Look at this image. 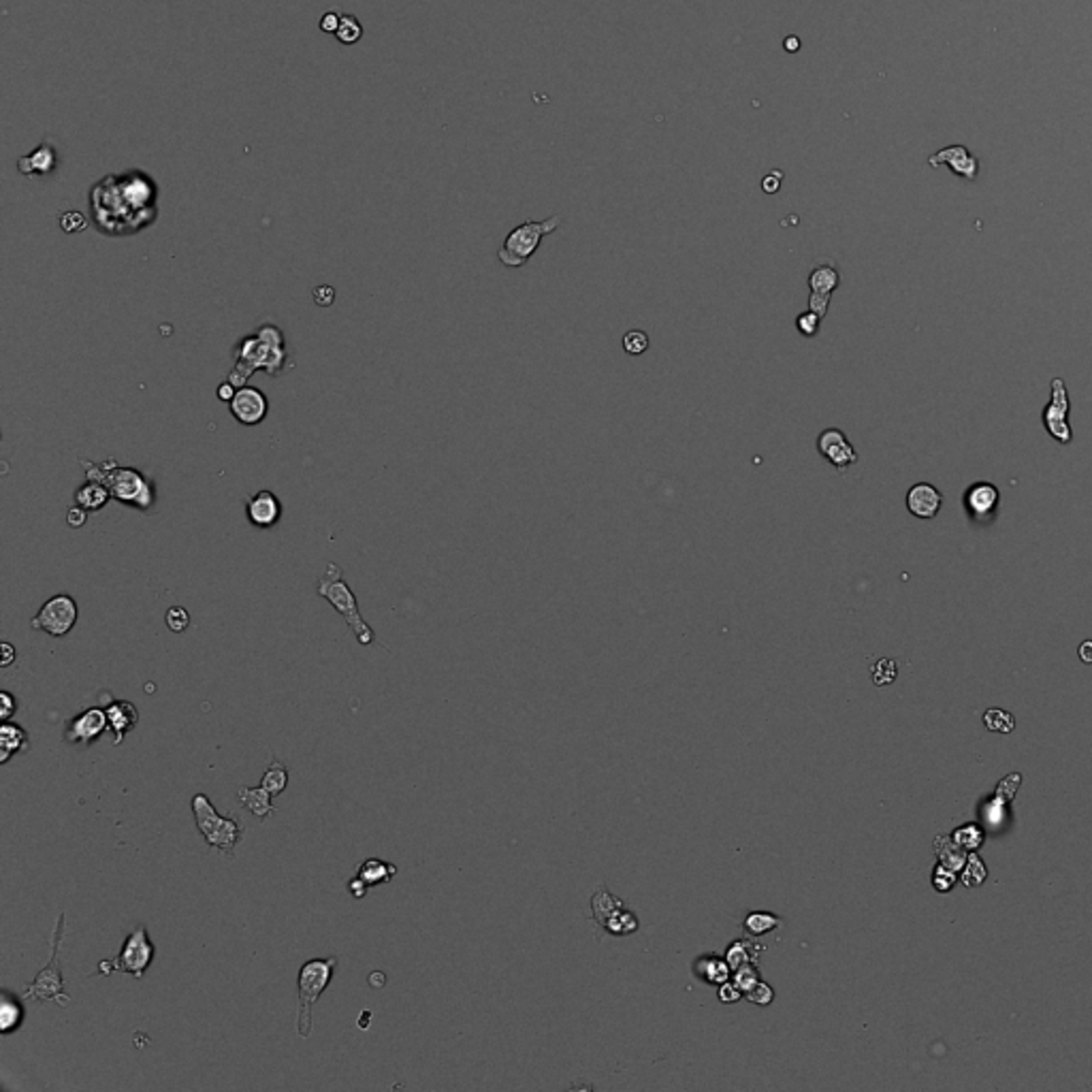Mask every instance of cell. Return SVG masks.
Listing matches in <instances>:
<instances>
[{
	"mask_svg": "<svg viewBox=\"0 0 1092 1092\" xmlns=\"http://www.w3.org/2000/svg\"><path fill=\"white\" fill-rule=\"evenodd\" d=\"M928 165H948L952 169V174L961 175V178L969 180V182H975L977 174H979V161H977L975 154H971V149L965 148V145H949V148L939 149V152L928 158Z\"/></svg>",
	"mask_w": 1092,
	"mask_h": 1092,
	"instance_id": "16",
	"label": "cell"
},
{
	"mask_svg": "<svg viewBox=\"0 0 1092 1092\" xmlns=\"http://www.w3.org/2000/svg\"><path fill=\"white\" fill-rule=\"evenodd\" d=\"M229 410H231L233 418L241 425H259V423L265 421L269 412V400L260 388L256 387H240L237 388L235 397L233 401L229 404Z\"/></svg>",
	"mask_w": 1092,
	"mask_h": 1092,
	"instance_id": "14",
	"label": "cell"
},
{
	"mask_svg": "<svg viewBox=\"0 0 1092 1092\" xmlns=\"http://www.w3.org/2000/svg\"><path fill=\"white\" fill-rule=\"evenodd\" d=\"M798 47H800V41H798V39H796V37L785 39V50H788V52H796V50H798Z\"/></svg>",
	"mask_w": 1092,
	"mask_h": 1092,
	"instance_id": "46",
	"label": "cell"
},
{
	"mask_svg": "<svg viewBox=\"0 0 1092 1092\" xmlns=\"http://www.w3.org/2000/svg\"><path fill=\"white\" fill-rule=\"evenodd\" d=\"M233 357L235 367L229 374V380L235 387H246L247 378L259 369L267 371L269 375H280L293 365L286 351L284 333L276 325H260L254 333L241 338Z\"/></svg>",
	"mask_w": 1092,
	"mask_h": 1092,
	"instance_id": "2",
	"label": "cell"
},
{
	"mask_svg": "<svg viewBox=\"0 0 1092 1092\" xmlns=\"http://www.w3.org/2000/svg\"><path fill=\"white\" fill-rule=\"evenodd\" d=\"M21 1022H24V1010H21V1003L17 1001V997H13L9 990H3V998H0V1033L3 1034L15 1033L17 1028L21 1027Z\"/></svg>",
	"mask_w": 1092,
	"mask_h": 1092,
	"instance_id": "25",
	"label": "cell"
},
{
	"mask_svg": "<svg viewBox=\"0 0 1092 1092\" xmlns=\"http://www.w3.org/2000/svg\"><path fill=\"white\" fill-rule=\"evenodd\" d=\"M338 967V958H314L299 969V1011H297V1033L302 1039L312 1037V1010L320 994L329 988L333 979V971Z\"/></svg>",
	"mask_w": 1092,
	"mask_h": 1092,
	"instance_id": "7",
	"label": "cell"
},
{
	"mask_svg": "<svg viewBox=\"0 0 1092 1092\" xmlns=\"http://www.w3.org/2000/svg\"><path fill=\"white\" fill-rule=\"evenodd\" d=\"M839 284H841V273H839L834 260L833 259L815 260L811 273H808V290L815 295H830V297H833V293L839 289Z\"/></svg>",
	"mask_w": 1092,
	"mask_h": 1092,
	"instance_id": "20",
	"label": "cell"
},
{
	"mask_svg": "<svg viewBox=\"0 0 1092 1092\" xmlns=\"http://www.w3.org/2000/svg\"><path fill=\"white\" fill-rule=\"evenodd\" d=\"M998 489L992 483H975L969 486L965 495V503H967V510H969L971 519L975 521H988L990 516L994 515L998 506Z\"/></svg>",
	"mask_w": 1092,
	"mask_h": 1092,
	"instance_id": "18",
	"label": "cell"
},
{
	"mask_svg": "<svg viewBox=\"0 0 1092 1092\" xmlns=\"http://www.w3.org/2000/svg\"><path fill=\"white\" fill-rule=\"evenodd\" d=\"M817 453L839 472H845L847 467L856 466L857 463V453L856 448L850 444L845 433L837 427H828L817 436Z\"/></svg>",
	"mask_w": 1092,
	"mask_h": 1092,
	"instance_id": "13",
	"label": "cell"
},
{
	"mask_svg": "<svg viewBox=\"0 0 1092 1092\" xmlns=\"http://www.w3.org/2000/svg\"><path fill=\"white\" fill-rule=\"evenodd\" d=\"M192 815L198 833L203 834L211 850L229 857L235 856V847L243 839V824L237 817L220 815L205 794L192 796Z\"/></svg>",
	"mask_w": 1092,
	"mask_h": 1092,
	"instance_id": "5",
	"label": "cell"
},
{
	"mask_svg": "<svg viewBox=\"0 0 1092 1092\" xmlns=\"http://www.w3.org/2000/svg\"><path fill=\"white\" fill-rule=\"evenodd\" d=\"M828 308H830V295H815V293L808 295V309H811V312L820 314V316L824 318L826 314H828Z\"/></svg>",
	"mask_w": 1092,
	"mask_h": 1092,
	"instance_id": "38",
	"label": "cell"
},
{
	"mask_svg": "<svg viewBox=\"0 0 1092 1092\" xmlns=\"http://www.w3.org/2000/svg\"><path fill=\"white\" fill-rule=\"evenodd\" d=\"M86 480H96L105 485L112 493L113 499L124 503V506L137 508V510L149 512L156 503V486L154 480H149L137 467H120L113 459H107L105 463H92L86 459H79Z\"/></svg>",
	"mask_w": 1092,
	"mask_h": 1092,
	"instance_id": "3",
	"label": "cell"
},
{
	"mask_svg": "<svg viewBox=\"0 0 1092 1092\" xmlns=\"http://www.w3.org/2000/svg\"><path fill=\"white\" fill-rule=\"evenodd\" d=\"M109 499H112V493H109L107 486L96 483V480H86L75 491V503L86 508L88 512H99L101 508L107 506Z\"/></svg>",
	"mask_w": 1092,
	"mask_h": 1092,
	"instance_id": "24",
	"label": "cell"
},
{
	"mask_svg": "<svg viewBox=\"0 0 1092 1092\" xmlns=\"http://www.w3.org/2000/svg\"><path fill=\"white\" fill-rule=\"evenodd\" d=\"M116 969H118L116 961H113V962H101V965H99V975H107L109 977Z\"/></svg>",
	"mask_w": 1092,
	"mask_h": 1092,
	"instance_id": "45",
	"label": "cell"
},
{
	"mask_svg": "<svg viewBox=\"0 0 1092 1092\" xmlns=\"http://www.w3.org/2000/svg\"><path fill=\"white\" fill-rule=\"evenodd\" d=\"M1067 417H1069L1067 387H1065L1063 378H1054L1052 380L1050 404H1047L1046 410H1043V425H1046L1047 433H1050L1056 442H1060V444H1069L1073 437L1071 425H1069Z\"/></svg>",
	"mask_w": 1092,
	"mask_h": 1092,
	"instance_id": "11",
	"label": "cell"
},
{
	"mask_svg": "<svg viewBox=\"0 0 1092 1092\" xmlns=\"http://www.w3.org/2000/svg\"><path fill=\"white\" fill-rule=\"evenodd\" d=\"M312 299L318 308H329V305H333L335 302V289L329 284L316 286V289L312 290Z\"/></svg>",
	"mask_w": 1092,
	"mask_h": 1092,
	"instance_id": "35",
	"label": "cell"
},
{
	"mask_svg": "<svg viewBox=\"0 0 1092 1092\" xmlns=\"http://www.w3.org/2000/svg\"><path fill=\"white\" fill-rule=\"evenodd\" d=\"M316 591L320 598H325L331 607L346 619L348 627H351L355 638L359 640L363 647H369V644L375 643L374 630H371L369 623H367L363 614H361L359 600H357V595L352 594V589L348 587L342 568H339L338 564H333V561L326 564L325 574L318 578Z\"/></svg>",
	"mask_w": 1092,
	"mask_h": 1092,
	"instance_id": "4",
	"label": "cell"
},
{
	"mask_svg": "<svg viewBox=\"0 0 1092 1092\" xmlns=\"http://www.w3.org/2000/svg\"><path fill=\"white\" fill-rule=\"evenodd\" d=\"M1077 653H1080V660L1084 662V664H1092V640H1084V643L1080 644V651Z\"/></svg>",
	"mask_w": 1092,
	"mask_h": 1092,
	"instance_id": "43",
	"label": "cell"
},
{
	"mask_svg": "<svg viewBox=\"0 0 1092 1092\" xmlns=\"http://www.w3.org/2000/svg\"><path fill=\"white\" fill-rule=\"evenodd\" d=\"M156 182L143 171L107 175L90 190L92 220L105 235H132L156 220Z\"/></svg>",
	"mask_w": 1092,
	"mask_h": 1092,
	"instance_id": "1",
	"label": "cell"
},
{
	"mask_svg": "<svg viewBox=\"0 0 1092 1092\" xmlns=\"http://www.w3.org/2000/svg\"><path fill=\"white\" fill-rule=\"evenodd\" d=\"M64 930H66L64 913H60L58 922H56V928H54V935H52L50 939V945H52L50 962L39 971V975L34 977L30 984L24 985V994H21L24 1001H30V1003L54 1001L58 1003L60 1007L69 1005L70 1003V994L66 992L64 977H62V971H60V948H62V941H64Z\"/></svg>",
	"mask_w": 1092,
	"mask_h": 1092,
	"instance_id": "6",
	"label": "cell"
},
{
	"mask_svg": "<svg viewBox=\"0 0 1092 1092\" xmlns=\"http://www.w3.org/2000/svg\"><path fill=\"white\" fill-rule=\"evenodd\" d=\"M339 21H342V17H339L338 13L326 11L325 15L320 17V24H318V28H320L322 33L335 34V33H338V28H339Z\"/></svg>",
	"mask_w": 1092,
	"mask_h": 1092,
	"instance_id": "39",
	"label": "cell"
},
{
	"mask_svg": "<svg viewBox=\"0 0 1092 1092\" xmlns=\"http://www.w3.org/2000/svg\"><path fill=\"white\" fill-rule=\"evenodd\" d=\"M984 723L985 728L998 734H1010L1016 726L1011 713H1007V711H1001V709H990L988 713L984 715Z\"/></svg>",
	"mask_w": 1092,
	"mask_h": 1092,
	"instance_id": "30",
	"label": "cell"
},
{
	"mask_svg": "<svg viewBox=\"0 0 1092 1092\" xmlns=\"http://www.w3.org/2000/svg\"><path fill=\"white\" fill-rule=\"evenodd\" d=\"M109 728V717H107V709H99V706H92V709L83 711V713L75 715L69 723H66L64 729V741L70 742V745H92L95 741H99L101 736L105 734V729Z\"/></svg>",
	"mask_w": 1092,
	"mask_h": 1092,
	"instance_id": "12",
	"label": "cell"
},
{
	"mask_svg": "<svg viewBox=\"0 0 1092 1092\" xmlns=\"http://www.w3.org/2000/svg\"><path fill=\"white\" fill-rule=\"evenodd\" d=\"M348 890H351V894L355 896V899H365L367 890H369V883H367L365 879H361L359 875H357L355 879H351V882H348Z\"/></svg>",
	"mask_w": 1092,
	"mask_h": 1092,
	"instance_id": "41",
	"label": "cell"
},
{
	"mask_svg": "<svg viewBox=\"0 0 1092 1092\" xmlns=\"http://www.w3.org/2000/svg\"><path fill=\"white\" fill-rule=\"evenodd\" d=\"M86 521H88V510L86 508L77 506V503H75L73 508H69V512H66V523H69V528L79 529L86 525Z\"/></svg>",
	"mask_w": 1092,
	"mask_h": 1092,
	"instance_id": "37",
	"label": "cell"
},
{
	"mask_svg": "<svg viewBox=\"0 0 1092 1092\" xmlns=\"http://www.w3.org/2000/svg\"><path fill=\"white\" fill-rule=\"evenodd\" d=\"M289 781H290L289 768H286L282 762H278V760H273L271 766L267 768V772H265L263 779H260V788L267 790L269 794L276 798V796H280L282 791L289 788Z\"/></svg>",
	"mask_w": 1092,
	"mask_h": 1092,
	"instance_id": "27",
	"label": "cell"
},
{
	"mask_svg": "<svg viewBox=\"0 0 1092 1092\" xmlns=\"http://www.w3.org/2000/svg\"><path fill=\"white\" fill-rule=\"evenodd\" d=\"M15 713H17V700L13 698V693L0 692V717H3V722H9V719H11Z\"/></svg>",
	"mask_w": 1092,
	"mask_h": 1092,
	"instance_id": "36",
	"label": "cell"
},
{
	"mask_svg": "<svg viewBox=\"0 0 1092 1092\" xmlns=\"http://www.w3.org/2000/svg\"><path fill=\"white\" fill-rule=\"evenodd\" d=\"M363 37V26L361 21L357 20L355 15H342V21H339V28L335 33V39L344 46H355L357 41H361Z\"/></svg>",
	"mask_w": 1092,
	"mask_h": 1092,
	"instance_id": "28",
	"label": "cell"
},
{
	"mask_svg": "<svg viewBox=\"0 0 1092 1092\" xmlns=\"http://www.w3.org/2000/svg\"><path fill=\"white\" fill-rule=\"evenodd\" d=\"M561 224V216H551V218L542 220V223H534V220H528V223L519 224L516 229H512L508 233V237L503 240V246L499 247L497 252V259L499 263L506 265V267H523L536 250L540 247L542 237L548 235V233L557 231Z\"/></svg>",
	"mask_w": 1092,
	"mask_h": 1092,
	"instance_id": "8",
	"label": "cell"
},
{
	"mask_svg": "<svg viewBox=\"0 0 1092 1092\" xmlns=\"http://www.w3.org/2000/svg\"><path fill=\"white\" fill-rule=\"evenodd\" d=\"M30 747V738L26 729L17 723L4 722L0 726V762L7 764L11 755L26 753Z\"/></svg>",
	"mask_w": 1092,
	"mask_h": 1092,
	"instance_id": "22",
	"label": "cell"
},
{
	"mask_svg": "<svg viewBox=\"0 0 1092 1092\" xmlns=\"http://www.w3.org/2000/svg\"><path fill=\"white\" fill-rule=\"evenodd\" d=\"M156 956V945L149 939V932L145 926H137L131 935L124 939V945L116 958V967L122 973H128L135 979H141L149 965Z\"/></svg>",
	"mask_w": 1092,
	"mask_h": 1092,
	"instance_id": "10",
	"label": "cell"
},
{
	"mask_svg": "<svg viewBox=\"0 0 1092 1092\" xmlns=\"http://www.w3.org/2000/svg\"><path fill=\"white\" fill-rule=\"evenodd\" d=\"M271 798L273 796L269 794L267 790L260 788V785L259 788H241L240 791H237V800H240L241 807L246 808V811H250L254 817H259L260 821H265L267 817H271L273 813L278 811V807L271 802Z\"/></svg>",
	"mask_w": 1092,
	"mask_h": 1092,
	"instance_id": "23",
	"label": "cell"
},
{
	"mask_svg": "<svg viewBox=\"0 0 1092 1092\" xmlns=\"http://www.w3.org/2000/svg\"><path fill=\"white\" fill-rule=\"evenodd\" d=\"M165 623H167V627H169L171 631H175V634H182V631L188 630V625H190L188 610L182 608V607L169 608V610H167V614H165Z\"/></svg>",
	"mask_w": 1092,
	"mask_h": 1092,
	"instance_id": "32",
	"label": "cell"
},
{
	"mask_svg": "<svg viewBox=\"0 0 1092 1092\" xmlns=\"http://www.w3.org/2000/svg\"><path fill=\"white\" fill-rule=\"evenodd\" d=\"M357 875L361 879H365L367 883L371 886H380V883H388L393 877L397 875V866L395 864H388V862L378 860V857H367L363 864L357 869Z\"/></svg>",
	"mask_w": 1092,
	"mask_h": 1092,
	"instance_id": "26",
	"label": "cell"
},
{
	"mask_svg": "<svg viewBox=\"0 0 1092 1092\" xmlns=\"http://www.w3.org/2000/svg\"><path fill=\"white\" fill-rule=\"evenodd\" d=\"M56 167H58V154H56V148L50 143V141H43L39 148H34L33 152L21 156L17 161V169H20L21 175H50L54 174Z\"/></svg>",
	"mask_w": 1092,
	"mask_h": 1092,
	"instance_id": "19",
	"label": "cell"
},
{
	"mask_svg": "<svg viewBox=\"0 0 1092 1092\" xmlns=\"http://www.w3.org/2000/svg\"><path fill=\"white\" fill-rule=\"evenodd\" d=\"M873 679L877 685H888L896 679V664L892 660H879L873 668Z\"/></svg>",
	"mask_w": 1092,
	"mask_h": 1092,
	"instance_id": "34",
	"label": "cell"
},
{
	"mask_svg": "<svg viewBox=\"0 0 1092 1092\" xmlns=\"http://www.w3.org/2000/svg\"><path fill=\"white\" fill-rule=\"evenodd\" d=\"M621 344H623V351H625L627 355H630V357H640V355H644V352L649 351V344H651V339H649V335L644 333V331L631 329V331H627L625 335H623V342Z\"/></svg>",
	"mask_w": 1092,
	"mask_h": 1092,
	"instance_id": "29",
	"label": "cell"
},
{
	"mask_svg": "<svg viewBox=\"0 0 1092 1092\" xmlns=\"http://www.w3.org/2000/svg\"><path fill=\"white\" fill-rule=\"evenodd\" d=\"M0 651H3V660H0V666H3V668L11 666L13 660H15V649H13V644L3 643V644H0Z\"/></svg>",
	"mask_w": 1092,
	"mask_h": 1092,
	"instance_id": "42",
	"label": "cell"
},
{
	"mask_svg": "<svg viewBox=\"0 0 1092 1092\" xmlns=\"http://www.w3.org/2000/svg\"><path fill=\"white\" fill-rule=\"evenodd\" d=\"M821 320H824V318H821L820 314L808 309V312L798 314V318H796V329H798V333L802 335V338H815V335L820 333Z\"/></svg>",
	"mask_w": 1092,
	"mask_h": 1092,
	"instance_id": "31",
	"label": "cell"
},
{
	"mask_svg": "<svg viewBox=\"0 0 1092 1092\" xmlns=\"http://www.w3.org/2000/svg\"><path fill=\"white\" fill-rule=\"evenodd\" d=\"M235 393H237V387L231 382V380H227V382H220L218 388H216V395H218V400L224 401V404H231L233 397H235Z\"/></svg>",
	"mask_w": 1092,
	"mask_h": 1092,
	"instance_id": "40",
	"label": "cell"
},
{
	"mask_svg": "<svg viewBox=\"0 0 1092 1092\" xmlns=\"http://www.w3.org/2000/svg\"><path fill=\"white\" fill-rule=\"evenodd\" d=\"M246 516L250 521V525L259 529H269L273 525H278V521L282 519V503L278 499V495L273 491H256L254 495L247 497L246 503Z\"/></svg>",
	"mask_w": 1092,
	"mask_h": 1092,
	"instance_id": "15",
	"label": "cell"
},
{
	"mask_svg": "<svg viewBox=\"0 0 1092 1092\" xmlns=\"http://www.w3.org/2000/svg\"><path fill=\"white\" fill-rule=\"evenodd\" d=\"M60 227L64 233H79L88 227V220L82 211H64L60 216Z\"/></svg>",
	"mask_w": 1092,
	"mask_h": 1092,
	"instance_id": "33",
	"label": "cell"
},
{
	"mask_svg": "<svg viewBox=\"0 0 1092 1092\" xmlns=\"http://www.w3.org/2000/svg\"><path fill=\"white\" fill-rule=\"evenodd\" d=\"M107 717H109V729L116 734L113 738V745H120L128 732L139 723V713H137L135 706L126 700H118L113 705L107 706Z\"/></svg>",
	"mask_w": 1092,
	"mask_h": 1092,
	"instance_id": "21",
	"label": "cell"
},
{
	"mask_svg": "<svg viewBox=\"0 0 1092 1092\" xmlns=\"http://www.w3.org/2000/svg\"><path fill=\"white\" fill-rule=\"evenodd\" d=\"M764 190H766V192H777V190H779V178H777V174H772L771 178L764 180Z\"/></svg>",
	"mask_w": 1092,
	"mask_h": 1092,
	"instance_id": "44",
	"label": "cell"
},
{
	"mask_svg": "<svg viewBox=\"0 0 1092 1092\" xmlns=\"http://www.w3.org/2000/svg\"><path fill=\"white\" fill-rule=\"evenodd\" d=\"M943 495L930 483H918L907 491V510L915 519L930 521L939 515Z\"/></svg>",
	"mask_w": 1092,
	"mask_h": 1092,
	"instance_id": "17",
	"label": "cell"
},
{
	"mask_svg": "<svg viewBox=\"0 0 1092 1092\" xmlns=\"http://www.w3.org/2000/svg\"><path fill=\"white\" fill-rule=\"evenodd\" d=\"M77 617L79 608L75 598H70L66 594H58L39 608V613L30 621V627L46 631V634L54 636V638H62V636H66L73 630L75 623H77Z\"/></svg>",
	"mask_w": 1092,
	"mask_h": 1092,
	"instance_id": "9",
	"label": "cell"
}]
</instances>
